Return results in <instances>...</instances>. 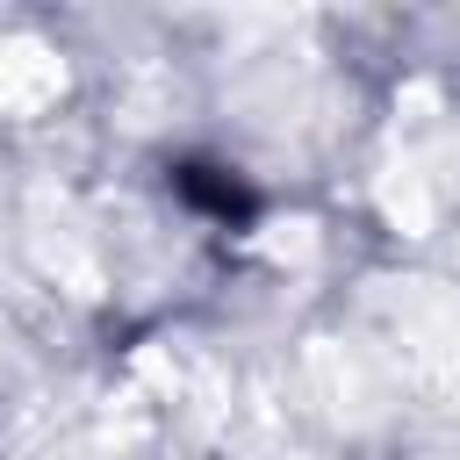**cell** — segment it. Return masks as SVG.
I'll list each match as a JSON object with an SVG mask.
<instances>
[{
    "instance_id": "1",
    "label": "cell",
    "mask_w": 460,
    "mask_h": 460,
    "mask_svg": "<svg viewBox=\"0 0 460 460\" xmlns=\"http://www.w3.org/2000/svg\"><path fill=\"white\" fill-rule=\"evenodd\" d=\"M172 187H180L194 208H208L216 223H244V216L259 208V201H252V187H244V180H230L223 165H180V172H172Z\"/></svg>"
}]
</instances>
